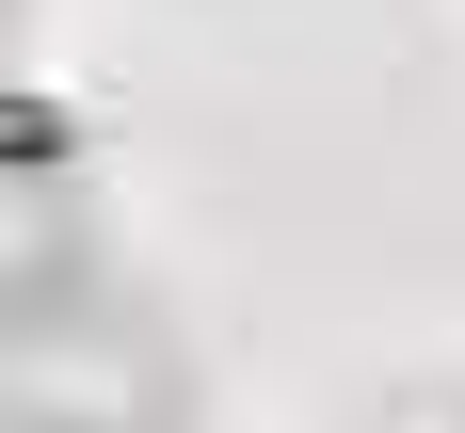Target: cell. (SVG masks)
Here are the masks:
<instances>
[{"mask_svg":"<svg viewBox=\"0 0 465 433\" xmlns=\"http://www.w3.org/2000/svg\"><path fill=\"white\" fill-rule=\"evenodd\" d=\"M177 418H193V353L113 273H81L48 321L0 337V433H177Z\"/></svg>","mask_w":465,"mask_h":433,"instance_id":"cell-1","label":"cell"}]
</instances>
